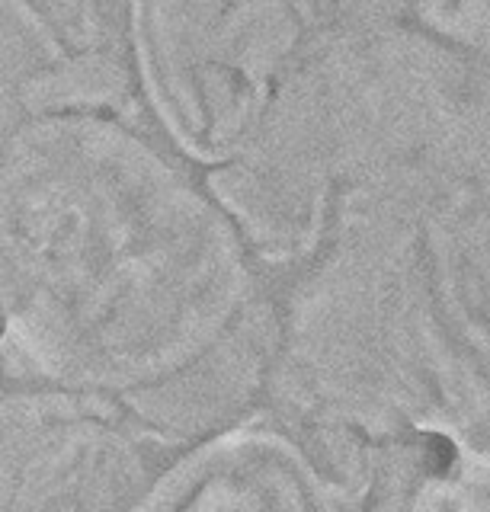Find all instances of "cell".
<instances>
[{"label":"cell","mask_w":490,"mask_h":512,"mask_svg":"<svg viewBox=\"0 0 490 512\" xmlns=\"http://www.w3.org/2000/svg\"><path fill=\"white\" fill-rule=\"evenodd\" d=\"M7 314L26 327L49 311L113 368L151 365L237 314L257 311L260 263L205 176L141 119L49 116L4 132ZM10 327V330H13ZM65 333V336H68ZM58 336V333H55Z\"/></svg>","instance_id":"6da1fadb"},{"label":"cell","mask_w":490,"mask_h":512,"mask_svg":"<svg viewBox=\"0 0 490 512\" xmlns=\"http://www.w3.org/2000/svg\"><path fill=\"white\" fill-rule=\"evenodd\" d=\"M302 282L350 327L359 407L449 442L490 490V208L478 189L356 205Z\"/></svg>","instance_id":"7a4b0ae2"},{"label":"cell","mask_w":490,"mask_h":512,"mask_svg":"<svg viewBox=\"0 0 490 512\" xmlns=\"http://www.w3.org/2000/svg\"><path fill=\"white\" fill-rule=\"evenodd\" d=\"M311 26V7H132L145 122L205 176L234 164L270 109Z\"/></svg>","instance_id":"3957f363"},{"label":"cell","mask_w":490,"mask_h":512,"mask_svg":"<svg viewBox=\"0 0 490 512\" xmlns=\"http://www.w3.org/2000/svg\"><path fill=\"white\" fill-rule=\"evenodd\" d=\"M141 461L93 404L20 394V413L7 410V512H129L148 484Z\"/></svg>","instance_id":"277c9868"},{"label":"cell","mask_w":490,"mask_h":512,"mask_svg":"<svg viewBox=\"0 0 490 512\" xmlns=\"http://www.w3.org/2000/svg\"><path fill=\"white\" fill-rule=\"evenodd\" d=\"M478 192H481V199H484V205L490 208V167H487V173H484V180H481Z\"/></svg>","instance_id":"5b68a950"}]
</instances>
